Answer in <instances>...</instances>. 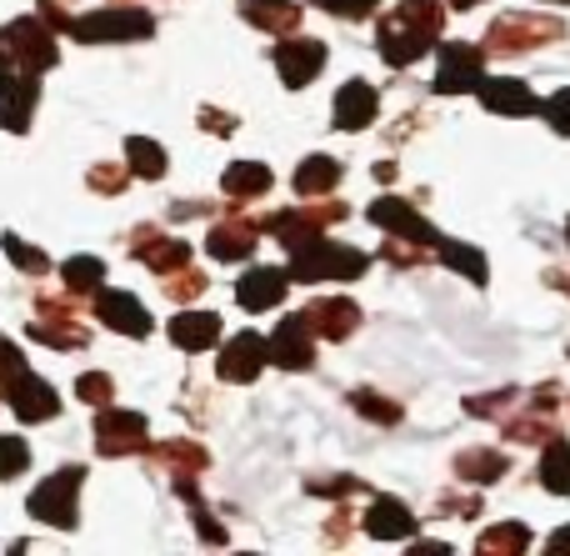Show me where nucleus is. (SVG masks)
I'll return each mask as SVG.
<instances>
[{
	"label": "nucleus",
	"mask_w": 570,
	"mask_h": 556,
	"mask_svg": "<svg viewBox=\"0 0 570 556\" xmlns=\"http://www.w3.org/2000/svg\"><path fill=\"white\" fill-rule=\"evenodd\" d=\"M441 26H445L441 0H401V10L381 16V30H375L385 66L401 70V66H411V60H421L425 50L441 40Z\"/></svg>",
	"instance_id": "f257e3e1"
},
{
	"label": "nucleus",
	"mask_w": 570,
	"mask_h": 556,
	"mask_svg": "<svg viewBox=\"0 0 570 556\" xmlns=\"http://www.w3.org/2000/svg\"><path fill=\"white\" fill-rule=\"evenodd\" d=\"M50 20L46 16H16L6 26V36H0V46H6V66L10 70H26V76H40V70L56 66V36H50Z\"/></svg>",
	"instance_id": "f03ea898"
},
{
	"label": "nucleus",
	"mask_w": 570,
	"mask_h": 556,
	"mask_svg": "<svg viewBox=\"0 0 570 556\" xmlns=\"http://www.w3.org/2000/svg\"><path fill=\"white\" fill-rule=\"evenodd\" d=\"M371 256L355 246H335V241H311V246L291 251V281H355L365 276Z\"/></svg>",
	"instance_id": "7ed1b4c3"
},
{
	"label": "nucleus",
	"mask_w": 570,
	"mask_h": 556,
	"mask_svg": "<svg viewBox=\"0 0 570 556\" xmlns=\"http://www.w3.org/2000/svg\"><path fill=\"white\" fill-rule=\"evenodd\" d=\"M551 40H566L561 16H495V26L485 30V50L491 56H521V50L551 46Z\"/></svg>",
	"instance_id": "20e7f679"
},
{
	"label": "nucleus",
	"mask_w": 570,
	"mask_h": 556,
	"mask_svg": "<svg viewBox=\"0 0 570 556\" xmlns=\"http://www.w3.org/2000/svg\"><path fill=\"white\" fill-rule=\"evenodd\" d=\"M351 211L341 206V201L325 196L321 206H295V211H276V216H266L261 226H266V236H276L285 251H301L311 246V241L325 236V226H335V221H345Z\"/></svg>",
	"instance_id": "39448f33"
},
{
	"label": "nucleus",
	"mask_w": 570,
	"mask_h": 556,
	"mask_svg": "<svg viewBox=\"0 0 570 556\" xmlns=\"http://www.w3.org/2000/svg\"><path fill=\"white\" fill-rule=\"evenodd\" d=\"M80 487H86V467H60L56 477L40 481L36 497L26 501L30 517L50 521V527H60V531H76V521H80V511H76Z\"/></svg>",
	"instance_id": "423d86ee"
},
{
	"label": "nucleus",
	"mask_w": 570,
	"mask_h": 556,
	"mask_svg": "<svg viewBox=\"0 0 570 556\" xmlns=\"http://www.w3.org/2000/svg\"><path fill=\"white\" fill-rule=\"evenodd\" d=\"M156 30V16L140 6H106L90 10V16H76L70 36L86 40V46H100V40H146Z\"/></svg>",
	"instance_id": "0eeeda50"
},
{
	"label": "nucleus",
	"mask_w": 570,
	"mask_h": 556,
	"mask_svg": "<svg viewBox=\"0 0 570 556\" xmlns=\"http://www.w3.org/2000/svg\"><path fill=\"white\" fill-rule=\"evenodd\" d=\"M10 361H16V377H10V387H6L10 417H20L26 427H36V421H50L60 411V397L40 377H30L26 361H20V351H10Z\"/></svg>",
	"instance_id": "6e6552de"
},
{
	"label": "nucleus",
	"mask_w": 570,
	"mask_h": 556,
	"mask_svg": "<svg viewBox=\"0 0 570 556\" xmlns=\"http://www.w3.org/2000/svg\"><path fill=\"white\" fill-rule=\"evenodd\" d=\"M481 80H485V46H465V40L441 46L435 96H465V90H481Z\"/></svg>",
	"instance_id": "1a4fd4ad"
},
{
	"label": "nucleus",
	"mask_w": 570,
	"mask_h": 556,
	"mask_svg": "<svg viewBox=\"0 0 570 556\" xmlns=\"http://www.w3.org/2000/svg\"><path fill=\"white\" fill-rule=\"evenodd\" d=\"M365 216H371L385 236H401V241H411V246H435V241H441V231H435L431 221H425L421 211H415L411 201H401V196L371 201V211H365Z\"/></svg>",
	"instance_id": "9d476101"
},
{
	"label": "nucleus",
	"mask_w": 570,
	"mask_h": 556,
	"mask_svg": "<svg viewBox=\"0 0 570 556\" xmlns=\"http://www.w3.org/2000/svg\"><path fill=\"white\" fill-rule=\"evenodd\" d=\"M150 447V431L140 411H100L96 417V451L100 457H136Z\"/></svg>",
	"instance_id": "9b49d317"
},
{
	"label": "nucleus",
	"mask_w": 570,
	"mask_h": 556,
	"mask_svg": "<svg viewBox=\"0 0 570 556\" xmlns=\"http://www.w3.org/2000/svg\"><path fill=\"white\" fill-rule=\"evenodd\" d=\"M325 40H311V36H285L281 46H276V70H281V80L291 90H301V86H311L315 76L325 70Z\"/></svg>",
	"instance_id": "f8f14e48"
},
{
	"label": "nucleus",
	"mask_w": 570,
	"mask_h": 556,
	"mask_svg": "<svg viewBox=\"0 0 570 556\" xmlns=\"http://www.w3.org/2000/svg\"><path fill=\"white\" fill-rule=\"evenodd\" d=\"M311 316L305 311H295V316H285L276 331H271V361H276L281 371H305L315 361V336H311Z\"/></svg>",
	"instance_id": "ddd939ff"
},
{
	"label": "nucleus",
	"mask_w": 570,
	"mask_h": 556,
	"mask_svg": "<svg viewBox=\"0 0 570 556\" xmlns=\"http://www.w3.org/2000/svg\"><path fill=\"white\" fill-rule=\"evenodd\" d=\"M271 361V341L261 331H240L220 347V381H256L261 367Z\"/></svg>",
	"instance_id": "4468645a"
},
{
	"label": "nucleus",
	"mask_w": 570,
	"mask_h": 556,
	"mask_svg": "<svg viewBox=\"0 0 570 556\" xmlns=\"http://www.w3.org/2000/svg\"><path fill=\"white\" fill-rule=\"evenodd\" d=\"M481 106L495 110V116H541L546 100L535 96L525 80H515V76H491V80H481Z\"/></svg>",
	"instance_id": "2eb2a0df"
},
{
	"label": "nucleus",
	"mask_w": 570,
	"mask_h": 556,
	"mask_svg": "<svg viewBox=\"0 0 570 556\" xmlns=\"http://www.w3.org/2000/svg\"><path fill=\"white\" fill-rule=\"evenodd\" d=\"M261 221H246V216H226V221H216L210 226V236H206V251L216 261H246V256H256V241H261Z\"/></svg>",
	"instance_id": "dca6fc26"
},
{
	"label": "nucleus",
	"mask_w": 570,
	"mask_h": 556,
	"mask_svg": "<svg viewBox=\"0 0 570 556\" xmlns=\"http://www.w3.org/2000/svg\"><path fill=\"white\" fill-rule=\"evenodd\" d=\"M96 316L120 336H150V311L140 306L130 291H96Z\"/></svg>",
	"instance_id": "f3484780"
},
{
	"label": "nucleus",
	"mask_w": 570,
	"mask_h": 556,
	"mask_svg": "<svg viewBox=\"0 0 570 556\" xmlns=\"http://www.w3.org/2000/svg\"><path fill=\"white\" fill-rule=\"evenodd\" d=\"M305 316H311L315 336H325V341H345L361 326V306H355L351 296H321L305 306Z\"/></svg>",
	"instance_id": "a211bd4d"
},
{
	"label": "nucleus",
	"mask_w": 570,
	"mask_h": 556,
	"mask_svg": "<svg viewBox=\"0 0 570 556\" xmlns=\"http://www.w3.org/2000/svg\"><path fill=\"white\" fill-rule=\"evenodd\" d=\"M285 291H291V271L256 266V271H246V276H240L236 301H240L246 311H271V306H281Z\"/></svg>",
	"instance_id": "6ab92c4d"
},
{
	"label": "nucleus",
	"mask_w": 570,
	"mask_h": 556,
	"mask_svg": "<svg viewBox=\"0 0 570 556\" xmlns=\"http://www.w3.org/2000/svg\"><path fill=\"white\" fill-rule=\"evenodd\" d=\"M375 110H381V96H375V86H365V80H345L341 96H335V130H365L375 120Z\"/></svg>",
	"instance_id": "aec40b11"
},
{
	"label": "nucleus",
	"mask_w": 570,
	"mask_h": 556,
	"mask_svg": "<svg viewBox=\"0 0 570 556\" xmlns=\"http://www.w3.org/2000/svg\"><path fill=\"white\" fill-rule=\"evenodd\" d=\"M365 537H375V542H405V537H415L411 507H405V501H395V497H375L371 511H365Z\"/></svg>",
	"instance_id": "412c9836"
},
{
	"label": "nucleus",
	"mask_w": 570,
	"mask_h": 556,
	"mask_svg": "<svg viewBox=\"0 0 570 556\" xmlns=\"http://www.w3.org/2000/svg\"><path fill=\"white\" fill-rule=\"evenodd\" d=\"M36 100H40V76H26V70L6 66V130L10 136H26Z\"/></svg>",
	"instance_id": "4be33fe9"
},
{
	"label": "nucleus",
	"mask_w": 570,
	"mask_h": 556,
	"mask_svg": "<svg viewBox=\"0 0 570 556\" xmlns=\"http://www.w3.org/2000/svg\"><path fill=\"white\" fill-rule=\"evenodd\" d=\"M240 16L256 30H271V36H295L301 30V6L295 0H240Z\"/></svg>",
	"instance_id": "5701e85b"
},
{
	"label": "nucleus",
	"mask_w": 570,
	"mask_h": 556,
	"mask_svg": "<svg viewBox=\"0 0 570 556\" xmlns=\"http://www.w3.org/2000/svg\"><path fill=\"white\" fill-rule=\"evenodd\" d=\"M335 186H341V160L335 156H305L295 166V196L321 201V196H335Z\"/></svg>",
	"instance_id": "b1692460"
},
{
	"label": "nucleus",
	"mask_w": 570,
	"mask_h": 556,
	"mask_svg": "<svg viewBox=\"0 0 570 556\" xmlns=\"http://www.w3.org/2000/svg\"><path fill=\"white\" fill-rule=\"evenodd\" d=\"M216 336H220L216 311H180V316L170 321V341H176L180 351H210Z\"/></svg>",
	"instance_id": "393cba45"
},
{
	"label": "nucleus",
	"mask_w": 570,
	"mask_h": 556,
	"mask_svg": "<svg viewBox=\"0 0 570 556\" xmlns=\"http://www.w3.org/2000/svg\"><path fill=\"white\" fill-rule=\"evenodd\" d=\"M226 196H236V201H256V196H266L271 186H276V176H271L261 160H236V166H226Z\"/></svg>",
	"instance_id": "a878e982"
},
{
	"label": "nucleus",
	"mask_w": 570,
	"mask_h": 556,
	"mask_svg": "<svg viewBox=\"0 0 570 556\" xmlns=\"http://www.w3.org/2000/svg\"><path fill=\"white\" fill-rule=\"evenodd\" d=\"M505 471H511V457H501V451H461L455 457V477L471 481V487H491Z\"/></svg>",
	"instance_id": "bb28decb"
},
{
	"label": "nucleus",
	"mask_w": 570,
	"mask_h": 556,
	"mask_svg": "<svg viewBox=\"0 0 570 556\" xmlns=\"http://www.w3.org/2000/svg\"><path fill=\"white\" fill-rule=\"evenodd\" d=\"M156 461L170 467V481H196L200 471H206V451H200L196 441H160Z\"/></svg>",
	"instance_id": "cd10ccee"
},
{
	"label": "nucleus",
	"mask_w": 570,
	"mask_h": 556,
	"mask_svg": "<svg viewBox=\"0 0 570 556\" xmlns=\"http://www.w3.org/2000/svg\"><path fill=\"white\" fill-rule=\"evenodd\" d=\"M561 437V417H546V407L535 417H511L505 421V441H521V447H551Z\"/></svg>",
	"instance_id": "c85d7f7f"
},
{
	"label": "nucleus",
	"mask_w": 570,
	"mask_h": 556,
	"mask_svg": "<svg viewBox=\"0 0 570 556\" xmlns=\"http://www.w3.org/2000/svg\"><path fill=\"white\" fill-rule=\"evenodd\" d=\"M435 256H441L451 271H461L465 281H475V286H485V276H491V271H485V256L475 246H465V241L441 236V241H435Z\"/></svg>",
	"instance_id": "c756f323"
},
{
	"label": "nucleus",
	"mask_w": 570,
	"mask_h": 556,
	"mask_svg": "<svg viewBox=\"0 0 570 556\" xmlns=\"http://www.w3.org/2000/svg\"><path fill=\"white\" fill-rule=\"evenodd\" d=\"M525 547H531V531H525L521 521H501V527L475 537V552L481 556H521Z\"/></svg>",
	"instance_id": "7c9ffc66"
},
{
	"label": "nucleus",
	"mask_w": 570,
	"mask_h": 556,
	"mask_svg": "<svg viewBox=\"0 0 570 556\" xmlns=\"http://www.w3.org/2000/svg\"><path fill=\"white\" fill-rule=\"evenodd\" d=\"M60 276H66V291H76V296H96V291L106 286V261L100 256H70Z\"/></svg>",
	"instance_id": "2f4dec72"
},
{
	"label": "nucleus",
	"mask_w": 570,
	"mask_h": 556,
	"mask_svg": "<svg viewBox=\"0 0 570 556\" xmlns=\"http://www.w3.org/2000/svg\"><path fill=\"white\" fill-rule=\"evenodd\" d=\"M541 487L556 491V497H570V447L561 437H556L541 457Z\"/></svg>",
	"instance_id": "473e14b6"
},
{
	"label": "nucleus",
	"mask_w": 570,
	"mask_h": 556,
	"mask_svg": "<svg viewBox=\"0 0 570 556\" xmlns=\"http://www.w3.org/2000/svg\"><path fill=\"white\" fill-rule=\"evenodd\" d=\"M126 160H130V170H136L140 181H160V176H166V150H160L156 140H146V136H130L126 140Z\"/></svg>",
	"instance_id": "72a5a7b5"
},
{
	"label": "nucleus",
	"mask_w": 570,
	"mask_h": 556,
	"mask_svg": "<svg viewBox=\"0 0 570 556\" xmlns=\"http://www.w3.org/2000/svg\"><path fill=\"white\" fill-rule=\"evenodd\" d=\"M351 407L361 411V417H371L375 427H395V421H401V407H395V401H385L381 391H371V387L351 391Z\"/></svg>",
	"instance_id": "f704fd0d"
},
{
	"label": "nucleus",
	"mask_w": 570,
	"mask_h": 556,
	"mask_svg": "<svg viewBox=\"0 0 570 556\" xmlns=\"http://www.w3.org/2000/svg\"><path fill=\"white\" fill-rule=\"evenodd\" d=\"M110 391H116V381H110L106 371H90V377H80V381H76V397L86 401V407H106Z\"/></svg>",
	"instance_id": "c9c22d12"
},
{
	"label": "nucleus",
	"mask_w": 570,
	"mask_h": 556,
	"mask_svg": "<svg viewBox=\"0 0 570 556\" xmlns=\"http://www.w3.org/2000/svg\"><path fill=\"white\" fill-rule=\"evenodd\" d=\"M166 291H170V301H190L206 291V276H200L196 266H186V271H176V276H166Z\"/></svg>",
	"instance_id": "e433bc0d"
},
{
	"label": "nucleus",
	"mask_w": 570,
	"mask_h": 556,
	"mask_svg": "<svg viewBox=\"0 0 570 556\" xmlns=\"http://www.w3.org/2000/svg\"><path fill=\"white\" fill-rule=\"evenodd\" d=\"M6 251H10V261H16L20 271H40V276H46V266H50V261L40 256V251H30L26 241L16 236V231H6Z\"/></svg>",
	"instance_id": "4c0bfd02"
},
{
	"label": "nucleus",
	"mask_w": 570,
	"mask_h": 556,
	"mask_svg": "<svg viewBox=\"0 0 570 556\" xmlns=\"http://www.w3.org/2000/svg\"><path fill=\"white\" fill-rule=\"evenodd\" d=\"M126 176H136V170L96 166V170H90V191H100V196H116V191H126Z\"/></svg>",
	"instance_id": "58836bf2"
},
{
	"label": "nucleus",
	"mask_w": 570,
	"mask_h": 556,
	"mask_svg": "<svg viewBox=\"0 0 570 556\" xmlns=\"http://www.w3.org/2000/svg\"><path fill=\"white\" fill-rule=\"evenodd\" d=\"M541 116L556 126V136H570V90H556V96L546 100V110H541Z\"/></svg>",
	"instance_id": "ea45409f"
},
{
	"label": "nucleus",
	"mask_w": 570,
	"mask_h": 556,
	"mask_svg": "<svg viewBox=\"0 0 570 556\" xmlns=\"http://www.w3.org/2000/svg\"><path fill=\"white\" fill-rule=\"evenodd\" d=\"M325 16H341V20H355V16H371L381 0H315Z\"/></svg>",
	"instance_id": "a19ab883"
},
{
	"label": "nucleus",
	"mask_w": 570,
	"mask_h": 556,
	"mask_svg": "<svg viewBox=\"0 0 570 556\" xmlns=\"http://www.w3.org/2000/svg\"><path fill=\"white\" fill-rule=\"evenodd\" d=\"M0 451H6V467H0V477H20V471H26V457H30V451H26V441H20V437H6V441H0Z\"/></svg>",
	"instance_id": "79ce46f5"
},
{
	"label": "nucleus",
	"mask_w": 570,
	"mask_h": 556,
	"mask_svg": "<svg viewBox=\"0 0 570 556\" xmlns=\"http://www.w3.org/2000/svg\"><path fill=\"white\" fill-rule=\"evenodd\" d=\"M190 511H196V527L206 531V542H210V547H226V527H220V521L210 517V511L200 507V501H190Z\"/></svg>",
	"instance_id": "37998d69"
},
{
	"label": "nucleus",
	"mask_w": 570,
	"mask_h": 556,
	"mask_svg": "<svg viewBox=\"0 0 570 556\" xmlns=\"http://www.w3.org/2000/svg\"><path fill=\"white\" fill-rule=\"evenodd\" d=\"M200 126H206V130H216V136H226V130H236V116H226V110H210V106H200Z\"/></svg>",
	"instance_id": "c03bdc74"
},
{
	"label": "nucleus",
	"mask_w": 570,
	"mask_h": 556,
	"mask_svg": "<svg viewBox=\"0 0 570 556\" xmlns=\"http://www.w3.org/2000/svg\"><path fill=\"white\" fill-rule=\"evenodd\" d=\"M511 397H515V387L495 391V397H471V401H465V411H501V407H505V401H511Z\"/></svg>",
	"instance_id": "a18cd8bd"
},
{
	"label": "nucleus",
	"mask_w": 570,
	"mask_h": 556,
	"mask_svg": "<svg viewBox=\"0 0 570 556\" xmlns=\"http://www.w3.org/2000/svg\"><path fill=\"white\" fill-rule=\"evenodd\" d=\"M311 491H355V481L351 477H321V481H311Z\"/></svg>",
	"instance_id": "49530a36"
},
{
	"label": "nucleus",
	"mask_w": 570,
	"mask_h": 556,
	"mask_svg": "<svg viewBox=\"0 0 570 556\" xmlns=\"http://www.w3.org/2000/svg\"><path fill=\"white\" fill-rule=\"evenodd\" d=\"M551 556H570V527H561L551 537Z\"/></svg>",
	"instance_id": "de8ad7c7"
},
{
	"label": "nucleus",
	"mask_w": 570,
	"mask_h": 556,
	"mask_svg": "<svg viewBox=\"0 0 570 556\" xmlns=\"http://www.w3.org/2000/svg\"><path fill=\"white\" fill-rule=\"evenodd\" d=\"M415 556H451V547L445 542H425V547H415Z\"/></svg>",
	"instance_id": "09e8293b"
},
{
	"label": "nucleus",
	"mask_w": 570,
	"mask_h": 556,
	"mask_svg": "<svg viewBox=\"0 0 570 556\" xmlns=\"http://www.w3.org/2000/svg\"><path fill=\"white\" fill-rule=\"evenodd\" d=\"M546 281H551L556 291H570V276H566V271H546Z\"/></svg>",
	"instance_id": "8fccbe9b"
},
{
	"label": "nucleus",
	"mask_w": 570,
	"mask_h": 556,
	"mask_svg": "<svg viewBox=\"0 0 570 556\" xmlns=\"http://www.w3.org/2000/svg\"><path fill=\"white\" fill-rule=\"evenodd\" d=\"M481 0H451V10H475Z\"/></svg>",
	"instance_id": "3c124183"
},
{
	"label": "nucleus",
	"mask_w": 570,
	"mask_h": 556,
	"mask_svg": "<svg viewBox=\"0 0 570 556\" xmlns=\"http://www.w3.org/2000/svg\"><path fill=\"white\" fill-rule=\"evenodd\" d=\"M566 241H570V221H566Z\"/></svg>",
	"instance_id": "603ef678"
},
{
	"label": "nucleus",
	"mask_w": 570,
	"mask_h": 556,
	"mask_svg": "<svg viewBox=\"0 0 570 556\" xmlns=\"http://www.w3.org/2000/svg\"><path fill=\"white\" fill-rule=\"evenodd\" d=\"M556 6H566V0H556Z\"/></svg>",
	"instance_id": "864d4df0"
}]
</instances>
